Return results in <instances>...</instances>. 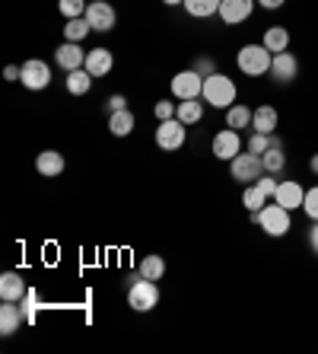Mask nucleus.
<instances>
[{
    "label": "nucleus",
    "instance_id": "obj_8",
    "mask_svg": "<svg viewBox=\"0 0 318 354\" xmlns=\"http://www.w3.org/2000/svg\"><path fill=\"white\" fill-rule=\"evenodd\" d=\"M26 90H45L51 83V67L39 58H29L23 64V80H19Z\"/></svg>",
    "mask_w": 318,
    "mask_h": 354
},
{
    "label": "nucleus",
    "instance_id": "obj_3",
    "mask_svg": "<svg viewBox=\"0 0 318 354\" xmlns=\"http://www.w3.org/2000/svg\"><path fill=\"white\" fill-rule=\"evenodd\" d=\"M252 223H258L268 236H274V239H280V236H286L290 233V211H286L284 205H264L258 214H252Z\"/></svg>",
    "mask_w": 318,
    "mask_h": 354
},
{
    "label": "nucleus",
    "instance_id": "obj_40",
    "mask_svg": "<svg viewBox=\"0 0 318 354\" xmlns=\"http://www.w3.org/2000/svg\"><path fill=\"white\" fill-rule=\"evenodd\" d=\"M309 246H312V252L318 256V221H315V227L309 230Z\"/></svg>",
    "mask_w": 318,
    "mask_h": 354
},
{
    "label": "nucleus",
    "instance_id": "obj_21",
    "mask_svg": "<svg viewBox=\"0 0 318 354\" xmlns=\"http://www.w3.org/2000/svg\"><path fill=\"white\" fill-rule=\"evenodd\" d=\"M261 45L270 55H280V51H286V45H290V32H286L284 26H270V29H264Z\"/></svg>",
    "mask_w": 318,
    "mask_h": 354
},
{
    "label": "nucleus",
    "instance_id": "obj_18",
    "mask_svg": "<svg viewBox=\"0 0 318 354\" xmlns=\"http://www.w3.org/2000/svg\"><path fill=\"white\" fill-rule=\"evenodd\" d=\"M280 115L274 106H258L252 112V131H261V134H274V128H277Z\"/></svg>",
    "mask_w": 318,
    "mask_h": 354
},
{
    "label": "nucleus",
    "instance_id": "obj_17",
    "mask_svg": "<svg viewBox=\"0 0 318 354\" xmlns=\"http://www.w3.org/2000/svg\"><path fill=\"white\" fill-rule=\"evenodd\" d=\"M19 322H26L23 306H13V300H3V306H0V335L19 332Z\"/></svg>",
    "mask_w": 318,
    "mask_h": 354
},
{
    "label": "nucleus",
    "instance_id": "obj_34",
    "mask_svg": "<svg viewBox=\"0 0 318 354\" xmlns=\"http://www.w3.org/2000/svg\"><path fill=\"white\" fill-rule=\"evenodd\" d=\"M35 306H39V294H35V290H26V297H23V316H26V322L35 319Z\"/></svg>",
    "mask_w": 318,
    "mask_h": 354
},
{
    "label": "nucleus",
    "instance_id": "obj_28",
    "mask_svg": "<svg viewBox=\"0 0 318 354\" xmlns=\"http://www.w3.org/2000/svg\"><path fill=\"white\" fill-rule=\"evenodd\" d=\"M90 32H92V26L86 23V17L67 19V26H64V39H67V41H83Z\"/></svg>",
    "mask_w": 318,
    "mask_h": 354
},
{
    "label": "nucleus",
    "instance_id": "obj_43",
    "mask_svg": "<svg viewBox=\"0 0 318 354\" xmlns=\"http://www.w3.org/2000/svg\"><path fill=\"white\" fill-rule=\"evenodd\" d=\"M166 7H175V3H185V0H163Z\"/></svg>",
    "mask_w": 318,
    "mask_h": 354
},
{
    "label": "nucleus",
    "instance_id": "obj_38",
    "mask_svg": "<svg viewBox=\"0 0 318 354\" xmlns=\"http://www.w3.org/2000/svg\"><path fill=\"white\" fill-rule=\"evenodd\" d=\"M108 109H112V112H121V109H128V99H124L121 93H115V96L108 99Z\"/></svg>",
    "mask_w": 318,
    "mask_h": 354
},
{
    "label": "nucleus",
    "instance_id": "obj_36",
    "mask_svg": "<svg viewBox=\"0 0 318 354\" xmlns=\"http://www.w3.org/2000/svg\"><path fill=\"white\" fill-rule=\"evenodd\" d=\"M195 71L201 77H210L217 74V64H213V58H195Z\"/></svg>",
    "mask_w": 318,
    "mask_h": 354
},
{
    "label": "nucleus",
    "instance_id": "obj_12",
    "mask_svg": "<svg viewBox=\"0 0 318 354\" xmlns=\"http://www.w3.org/2000/svg\"><path fill=\"white\" fill-rule=\"evenodd\" d=\"M268 74L277 83H293L296 77H299V61H296V55H290V51H280V55H274V61H270Z\"/></svg>",
    "mask_w": 318,
    "mask_h": 354
},
{
    "label": "nucleus",
    "instance_id": "obj_15",
    "mask_svg": "<svg viewBox=\"0 0 318 354\" xmlns=\"http://www.w3.org/2000/svg\"><path fill=\"white\" fill-rule=\"evenodd\" d=\"M274 201L284 205L286 211H296V207H302V201H306V189H302L299 182H280Z\"/></svg>",
    "mask_w": 318,
    "mask_h": 354
},
{
    "label": "nucleus",
    "instance_id": "obj_13",
    "mask_svg": "<svg viewBox=\"0 0 318 354\" xmlns=\"http://www.w3.org/2000/svg\"><path fill=\"white\" fill-rule=\"evenodd\" d=\"M54 61H57L61 67H64L67 74H70V71L83 67V61H86V51L80 48V41H64V45H57Z\"/></svg>",
    "mask_w": 318,
    "mask_h": 354
},
{
    "label": "nucleus",
    "instance_id": "obj_1",
    "mask_svg": "<svg viewBox=\"0 0 318 354\" xmlns=\"http://www.w3.org/2000/svg\"><path fill=\"white\" fill-rule=\"evenodd\" d=\"M156 304H159L156 281L140 278V272L131 274L128 278V306H131L134 313H150V310H156Z\"/></svg>",
    "mask_w": 318,
    "mask_h": 354
},
{
    "label": "nucleus",
    "instance_id": "obj_9",
    "mask_svg": "<svg viewBox=\"0 0 318 354\" xmlns=\"http://www.w3.org/2000/svg\"><path fill=\"white\" fill-rule=\"evenodd\" d=\"M242 153V140H239V131L232 128H223V131L213 134V157L217 160H236Z\"/></svg>",
    "mask_w": 318,
    "mask_h": 354
},
{
    "label": "nucleus",
    "instance_id": "obj_7",
    "mask_svg": "<svg viewBox=\"0 0 318 354\" xmlns=\"http://www.w3.org/2000/svg\"><path fill=\"white\" fill-rule=\"evenodd\" d=\"M185 122H179V118H166V122H159V128H156V144L163 150H179L181 144H185Z\"/></svg>",
    "mask_w": 318,
    "mask_h": 354
},
{
    "label": "nucleus",
    "instance_id": "obj_29",
    "mask_svg": "<svg viewBox=\"0 0 318 354\" xmlns=\"http://www.w3.org/2000/svg\"><path fill=\"white\" fill-rule=\"evenodd\" d=\"M261 160H264V173H270V176H277V173H284V166H286V153L280 147H270V150H264L261 153Z\"/></svg>",
    "mask_w": 318,
    "mask_h": 354
},
{
    "label": "nucleus",
    "instance_id": "obj_37",
    "mask_svg": "<svg viewBox=\"0 0 318 354\" xmlns=\"http://www.w3.org/2000/svg\"><path fill=\"white\" fill-rule=\"evenodd\" d=\"M3 80H23V67H17V64H10V67H3Z\"/></svg>",
    "mask_w": 318,
    "mask_h": 354
},
{
    "label": "nucleus",
    "instance_id": "obj_39",
    "mask_svg": "<svg viewBox=\"0 0 318 354\" xmlns=\"http://www.w3.org/2000/svg\"><path fill=\"white\" fill-rule=\"evenodd\" d=\"M286 0H258V7H264V10H280Z\"/></svg>",
    "mask_w": 318,
    "mask_h": 354
},
{
    "label": "nucleus",
    "instance_id": "obj_42",
    "mask_svg": "<svg viewBox=\"0 0 318 354\" xmlns=\"http://www.w3.org/2000/svg\"><path fill=\"white\" fill-rule=\"evenodd\" d=\"M309 169L318 176V153H312V160H309Z\"/></svg>",
    "mask_w": 318,
    "mask_h": 354
},
{
    "label": "nucleus",
    "instance_id": "obj_24",
    "mask_svg": "<svg viewBox=\"0 0 318 354\" xmlns=\"http://www.w3.org/2000/svg\"><path fill=\"white\" fill-rule=\"evenodd\" d=\"M175 118L185 124H197L204 118V102H197V99H181L179 109H175Z\"/></svg>",
    "mask_w": 318,
    "mask_h": 354
},
{
    "label": "nucleus",
    "instance_id": "obj_30",
    "mask_svg": "<svg viewBox=\"0 0 318 354\" xmlns=\"http://www.w3.org/2000/svg\"><path fill=\"white\" fill-rule=\"evenodd\" d=\"M57 7L64 13V19H77V17H86V0H57Z\"/></svg>",
    "mask_w": 318,
    "mask_h": 354
},
{
    "label": "nucleus",
    "instance_id": "obj_27",
    "mask_svg": "<svg viewBox=\"0 0 318 354\" xmlns=\"http://www.w3.org/2000/svg\"><path fill=\"white\" fill-rule=\"evenodd\" d=\"M140 278H150V281H159L166 274V262H163V256H147L143 262H140Z\"/></svg>",
    "mask_w": 318,
    "mask_h": 354
},
{
    "label": "nucleus",
    "instance_id": "obj_10",
    "mask_svg": "<svg viewBox=\"0 0 318 354\" xmlns=\"http://www.w3.org/2000/svg\"><path fill=\"white\" fill-rule=\"evenodd\" d=\"M255 3H258V0H223L217 17H220L226 26H239L255 13Z\"/></svg>",
    "mask_w": 318,
    "mask_h": 354
},
{
    "label": "nucleus",
    "instance_id": "obj_31",
    "mask_svg": "<svg viewBox=\"0 0 318 354\" xmlns=\"http://www.w3.org/2000/svg\"><path fill=\"white\" fill-rule=\"evenodd\" d=\"M302 211H306V217L309 221H318V185L315 189L306 192V201H302Z\"/></svg>",
    "mask_w": 318,
    "mask_h": 354
},
{
    "label": "nucleus",
    "instance_id": "obj_2",
    "mask_svg": "<svg viewBox=\"0 0 318 354\" xmlns=\"http://www.w3.org/2000/svg\"><path fill=\"white\" fill-rule=\"evenodd\" d=\"M236 93H239L236 83L217 71V74L204 77V93H201V99L213 109H229V106H236Z\"/></svg>",
    "mask_w": 318,
    "mask_h": 354
},
{
    "label": "nucleus",
    "instance_id": "obj_32",
    "mask_svg": "<svg viewBox=\"0 0 318 354\" xmlns=\"http://www.w3.org/2000/svg\"><path fill=\"white\" fill-rule=\"evenodd\" d=\"M248 150H252V153H264V150H270V134L252 131V138H248Z\"/></svg>",
    "mask_w": 318,
    "mask_h": 354
},
{
    "label": "nucleus",
    "instance_id": "obj_19",
    "mask_svg": "<svg viewBox=\"0 0 318 354\" xmlns=\"http://www.w3.org/2000/svg\"><path fill=\"white\" fill-rule=\"evenodd\" d=\"M35 169H39L45 179L61 176V173H64V157H61L57 150H41L39 157H35Z\"/></svg>",
    "mask_w": 318,
    "mask_h": 354
},
{
    "label": "nucleus",
    "instance_id": "obj_16",
    "mask_svg": "<svg viewBox=\"0 0 318 354\" xmlns=\"http://www.w3.org/2000/svg\"><path fill=\"white\" fill-rule=\"evenodd\" d=\"M83 67H86L92 77H106L108 71L115 67L112 51H108V48H92V51H86V61H83Z\"/></svg>",
    "mask_w": 318,
    "mask_h": 354
},
{
    "label": "nucleus",
    "instance_id": "obj_33",
    "mask_svg": "<svg viewBox=\"0 0 318 354\" xmlns=\"http://www.w3.org/2000/svg\"><path fill=\"white\" fill-rule=\"evenodd\" d=\"M175 109H179V102H172V99H159L153 112H156L159 122H166V118H175Z\"/></svg>",
    "mask_w": 318,
    "mask_h": 354
},
{
    "label": "nucleus",
    "instance_id": "obj_35",
    "mask_svg": "<svg viewBox=\"0 0 318 354\" xmlns=\"http://www.w3.org/2000/svg\"><path fill=\"white\" fill-rule=\"evenodd\" d=\"M255 185H258V189H261L268 198H274V195H277V185H280V182H274V176H270V173H264L261 179L255 182Z\"/></svg>",
    "mask_w": 318,
    "mask_h": 354
},
{
    "label": "nucleus",
    "instance_id": "obj_11",
    "mask_svg": "<svg viewBox=\"0 0 318 354\" xmlns=\"http://www.w3.org/2000/svg\"><path fill=\"white\" fill-rule=\"evenodd\" d=\"M86 23L92 26V32H108L115 26V7L106 0H92L86 7Z\"/></svg>",
    "mask_w": 318,
    "mask_h": 354
},
{
    "label": "nucleus",
    "instance_id": "obj_22",
    "mask_svg": "<svg viewBox=\"0 0 318 354\" xmlns=\"http://www.w3.org/2000/svg\"><path fill=\"white\" fill-rule=\"evenodd\" d=\"M252 112L255 109H248V106H229L226 128H232V131H248V128H252Z\"/></svg>",
    "mask_w": 318,
    "mask_h": 354
},
{
    "label": "nucleus",
    "instance_id": "obj_6",
    "mask_svg": "<svg viewBox=\"0 0 318 354\" xmlns=\"http://www.w3.org/2000/svg\"><path fill=\"white\" fill-rule=\"evenodd\" d=\"M201 93H204V77L197 74L195 67H188V71L172 77V96L179 102L181 99H201Z\"/></svg>",
    "mask_w": 318,
    "mask_h": 354
},
{
    "label": "nucleus",
    "instance_id": "obj_20",
    "mask_svg": "<svg viewBox=\"0 0 318 354\" xmlns=\"http://www.w3.org/2000/svg\"><path fill=\"white\" fill-rule=\"evenodd\" d=\"M64 86H67V93H70V96H86V93H90V86H92V74L86 71V67H77V71H70V74H67Z\"/></svg>",
    "mask_w": 318,
    "mask_h": 354
},
{
    "label": "nucleus",
    "instance_id": "obj_5",
    "mask_svg": "<svg viewBox=\"0 0 318 354\" xmlns=\"http://www.w3.org/2000/svg\"><path fill=\"white\" fill-rule=\"evenodd\" d=\"M229 176L236 182H242V185H252V182H258L264 176V160L261 153H252V150H245V153H239L236 160H229Z\"/></svg>",
    "mask_w": 318,
    "mask_h": 354
},
{
    "label": "nucleus",
    "instance_id": "obj_23",
    "mask_svg": "<svg viewBox=\"0 0 318 354\" xmlns=\"http://www.w3.org/2000/svg\"><path fill=\"white\" fill-rule=\"evenodd\" d=\"M220 3L223 0H185L181 7L188 10V17L207 19V17H217V13H220Z\"/></svg>",
    "mask_w": 318,
    "mask_h": 354
},
{
    "label": "nucleus",
    "instance_id": "obj_25",
    "mask_svg": "<svg viewBox=\"0 0 318 354\" xmlns=\"http://www.w3.org/2000/svg\"><path fill=\"white\" fill-rule=\"evenodd\" d=\"M134 112H128V109H121V112H112V118H108V131L115 134V138H128V134L134 131Z\"/></svg>",
    "mask_w": 318,
    "mask_h": 354
},
{
    "label": "nucleus",
    "instance_id": "obj_26",
    "mask_svg": "<svg viewBox=\"0 0 318 354\" xmlns=\"http://www.w3.org/2000/svg\"><path fill=\"white\" fill-rule=\"evenodd\" d=\"M242 205H245V211H248V214H258V211L268 205V195H264V192L252 182V185H245V192H242Z\"/></svg>",
    "mask_w": 318,
    "mask_h": 354
},
{
    "label": "nucleus",
    "instance_id": "obj_41",
    "mask_svg": "<svg viewBox=\"0 0 318 354\" xmlns=\"http://www.w3.org/2000/svg\"><path fill=\"white\" fill-rule=\"evenodd\" d=\"M270 147H280V150H284V138H277V134H270Z\"/></svg>",
    "mask_w": 318,
    "mask_h": 354
},
{
    "label": "nucleus",
    "instance_id": "obj_4",
    "mask_svg": "<svg viewBox=\"0 0 318 354\" xmlns=\"http://www.w3.org/2000/svg\"><path fill=\"white\" fill-rule=\"evenodd\" d=\"M270 61H274V55H270L264 45H242L236 55V64L242 74L248 77H261L270 71Z\"/></svg>",
    "mask_w": 318,
    "mask_h": 354
},
{
    "label": "nucleus",
    "instance_id": "obj_14",
    "mask_svg": "<svg viewBox=\"0 0 318 354\" xmlns=\"http://www.w3.org/2000/svg\"><path fill=\"white\" fill-rule=\"evenodd\" d=\"M26 281L19 272H3L0 274V300H13V304H23L26 297Z\"/></svg>",
    "mask_w": 318,
    "mask_h": 354
}]
</instances>
